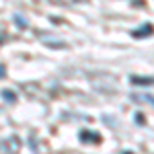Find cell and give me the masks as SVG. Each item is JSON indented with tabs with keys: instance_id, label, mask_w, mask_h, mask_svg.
Instances as JSON below:
<instances>
[{
	"instance_id": "1",
	"label": "cell",
	"mask_w": 154,
	"mask_h": 154,
	"mask_svg": "<svg viewBox=\"0 0 154 154\" xmlns=\"http://www.w3.org/2000/svg\"><path fill=\"white\" fill-rule=\"evenodd\" d=\"M21 148V140L19 138H11V140H4V150L11 154H17Z\"/></svg>"
},
{
	"instance_id": "2",
	"label": "cell",
	"mask_w": 154,
	"mask_h": 154,
	"mask_svg": "<svg viewBox=\"0 0 154 154\" xmlns=\"http://www.w3.org/2000/svg\"><path fill=\"white\" fill-rule=\"evenodd\" d=\"M80 140L82 142H88V140H93V142H101V136L95 134V131H80Z\"/></svg>"
},
{
	"instance_id": "3",
	"label": "cell",
	"mask_w": 154,
	"mask_h": 154,
	"mask_svg": "<svg viewBox=\"0 0 154 154\" xmlns=\"http://www.w3.org/2000/svg\"><path fill=\"white\" fill-rule=\"evenodd\" d=\"M152 25H144V29H138V31H134V37H148L152 35Z\"/></svg>"
},
{
	"instance_id": "4",
	"label": "cell",
	"mask_w": 154,
	"mask_h": 154,
	"mask_svg": "<svg viewBox=\"0 0 154 154\" xmlns=\"http://www.w3.org/2000/svg\"><path fill=\"white\" fill-rule=\"evenodd\" d=\"M131 99L138 101V103H150L154 107V97H150V95H131Z\"/></svg>"
},
{
	"instance_id": "5",
	"label": "cell",
	"mask_w": 154,
	"mask_h": 154,
	"mask_svg": "<svg viewBox=\"0 0 154 154\" xmlns=\"http://www.w3.org/2000/svg\"><path fill=\"white\" fill-rule=\"evenodd\" d=\"M2 101H4V103H14V101H17V97H14V93H12V91H8V88H4V91H2Z\"/></svg>"
},
{
	"instance_id": "6",
	"label": "cell",
	"mask_w": 154,
	"mask_h": 154,
	"mask_svg": "<svg viewBox=\"0 0 154 154\" xmlns=\"http://www.w3.org/2000/svg\"><path fill=\"white\" fill-rule=\"evenodd\" d=\"M130 80H131V84H154V78H138V76H131Z\"/></svg>"
},
{
	"instance_id": "7",
	"label": "cell",
	"mask_w": 154,
	"mask_h": 154,
	"mask_svg": "<svg viewBox=\"0 0 154 154\" xmlns=\"http://www.w3.org/2000/svg\"><path fill=\"white\" fill-rule=\"evenodd\" d=\"M51 2H58V4H64V6H72V4H82V2H88V0H51Z\"/></svg>"
},
{
	"instance_id": "8",
	"label": "cell",
	"mask_w": 154,
	"mask_h": 154,
	"mask_svg": "<svg viewBox=\"0 0 154 154\" xmlns=\"http://www.w3.org/2000/svg\"><path fill=\"white\" fill-rule=\"evenodd\" d=\"M17 23H19V25H23V27H27V21H23V19H21L19 14H17Z\"/></svg>"
},
{
	"instance_id": "9",
	"label": "cell",
	"mask_w": 154,
	"mask_h": 154,
	"mask_svg": "<svg viewBox=\"0 0 154 154\" xmlns=\"http://www.w3.org/2000/svg\"><path fill=\"white\" fill-rule=\"evenodd\" d=\"M125 154H131V152H125Z\"/></svg>"
}]
</instances>
